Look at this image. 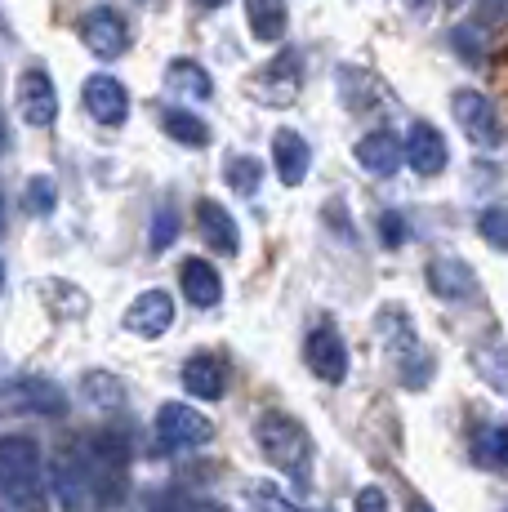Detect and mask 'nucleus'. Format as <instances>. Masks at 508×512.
Returning a JSON list of instances; mask_svg holds the SVG:
<instances>
[{
  "mask_svg": "<svg viewBox=\"0 0 508 512\" xmlns=\"http://www.w3.org/2000/svg\"><path fill=\"white\" fill-rule=\"evenodd\" d=\"M0 490H5V504L18 512H50V472H45L36 437L27 432L0 437Z\"/></svg>",
  "mask_w": 508,
  "mask_h": 512,
  "instance_id": "nucleus-1",
  "label": "nucleus"
},
{
  "mask_svg": "<svg viewBox=\"0 0 508 512\" xmlns=\"http://www.w3.org/2000/svg\"><path fill=\"white\" fill-rule=\"evenodd\" d=\"M254 441H259L263 459L277 472H286L295 486H308L312 477V437L295 415H281V410H263L254 423Z\"/></svg>",
  "mask_w": 508,
  "mask_h": 512,
  "instance_id": "nucleus-2",
  "label": "nucleus"
},
{
  "mask_svg": "<svg viewBox=\"0 0 508 512\" xmlns=\"http://www.w3.org/2000/svg\"><path fill=\"white\" fill-rule=\"evenodd\" d=\"M50 495L63 512H85L94 504V472L85 441H58L50 459Z\"/></svg>",
  "mask_w": 508,
  "mask_h": 512,
  "instance_id": "nucleus-3",
  "label": "nucleus"
},
{
  "mask_svg": "<svg viewBox=\"0 0 508 512\" xmlns=\"http://www.w3.org/2000/svg\"><path fill=\"white\" fill-rule=\"evenodd\" d=\"M90 472H94V504L116 508L125 499V468H130V441L121 428H103L90 441Z\"/></svg>",
  "mask_w": 508,
  "mask_h": 512,
  "instance_id": "nucleus-4",
  "label": "nucleus"
},
{
  "mask_svg": "<svg viewBox=\"0 0 508 512\" xmlns=\"http://www.w3.org/2000/svg\"><path fill=\"white\" fill-rule=\"evenodd\" d=\"M63 419L67 415V392L41 374H18V379L0 383V419Z\"/></svg>",
  "mask_w": 508,
  "mask_h": 512,
  "instance_id": "nucleus-5",
  "label": "nucleus"
},
{
  "mask_svg": "<svg viewBox=\"0 0 508 512\" xmlns=\"http://www.w3.org/2000/svg\"><path fill=\"white\" fill-rule=\"evenodd\" d=\"M451 112H455L459 130H464L477 147H500L504 143V121H500L495 103L482 90H455L451 94Z\"/></svg>",
  "mask_w": 508,
  "mask_h": 512,
  "instance_id": "nucleus-6",
  "label": "nucleus"
},
{
  "mask_svg": "<svg viewBox=\"0 0 508 512\" xmlns=\"http://www.w3.org/2000/svg\"><path fill=\"white\" fill-rule=\"evenodd\" d=\"M210 441V419L201 410L170 401V406L156 410V446L161 450H197Z\"/></svg>",
  "mask_w": 508,
  "mask_h": 512,
  "instance_id": "nucleus-7",
  "label": "nucleus"
},
{
  "mask_svg": "<svg viewBox=\"0 0 508 512\" xmlns=\"http://www.w3.org/2000/svg\"><path fill=\"white\" fill-rule=\"evenodd\" d=\"M76 32H81V45L90 49L94 58H121L125 49H130V23H125L116 9H107V5L90 9Z\"/></svg>",
  "mask_w": 508,
  "mask_h": 512,
  "instance_id": "nucleus-8",
  "label": "nucleus"
},
{
  "mask_svg": "<svg viewBox=\"0 0 508 512\" xmlns=\"http://www.w3.org/2000/svg\"><path fill=\"white\" fill-rule=\"evenodd\" d=\"M304 357H308V370L317 374L321 383H344L348 379V348L339 339V330L330 321L308 330V343H304Z\"/></svg>",
  "mask_w": 508,
  "mask_h": 512,
  "instance_id": "nucleus-9",
  "label": "nucleus"
},
{
  "mask_svg": "<svg viewBox=\"0 0 508 512\" xmlns=\"http://www.w3.org/2000/svg\"><path fill=\"white\" fill-rule=\"evenodd\" d=\"M18 116H23L32 130H50L54 116H58V94L54 81L41 72V67H27L18 76Z\"/></svg>",
  "mask_w": 508,
  "mask_h": 512,
  "instance_id": "nucleus-10",
  "label": "nucleus"
},
{
  "mask_svg": "<svg viewBox=\"0 0 508 512\" xmlns=\"http://www.w3.org/2000/svg\"><path fill=\"white\" fill-rule=\"evenodd\" d=\"M121 326L130 334H139V339H161V334L174 326V299L165 290H143L139 299L125 308Z\"/></svg>",
  "mask_w": 508,
  "mask_h": 512,
  "instance_id": "nucleus-11",
  "label": "nucleus"
},
{
  "mask_svg": "<svg viewBox=\"0 0 508 512\" xmlns=\"http://www.w3.org/2000/svg\"><path fill=\"white\" fill-rule=\"evenodd\" d=\"M446 161H451V152H446V139L437 134V125L428 121H415L406 134V165L419 174V179H433V174L446 170Z\"/></svg>",
  "mask_w": 508,
  "mask_h": 512,
  "instance_id": "nucleus-12",
  "label": "nucleus"
},
{
  "mask_svg": "<svg viewBox=\"0 0 508 512\" xmlns=\"http://www.w3.org/2000/svg\"><path fill=\"white\" fill-rule=\"evenodd\" d=\"M81 98H85V112L99 125H125V116H130V94H125V85L116 76H90Z\"/></svg>",
  "mask_w": 508,
  "mask_h": 512,
  "instance_id": "nucleus-13",
  "label": "nucleus"
},
{
  "mask_svg": "<svg viewBox=\"0 0 508 512\" xmlns=\"http://www.w3.org/2000/svg\"><path fill=\"white\" fill-rule=\"evenodd\" d=\"M357 161H361V170L375 174V179H393L406 165V143L397 139L393 130H370L366 139L357 143Z\"/></svg>",
  "mask_w": 508,
  "mask_h": 512,
  "instance_id": "nucleus-14",
  "label": "nucleus"
},
{
  "mask_svg": "<svg viewBox=\"0 0 508 512\" xmlns=\"http://www.w3.org/2000/svg\"><path fill=\"white\" fill-rule=\"evenodd\" d=\"M183 388L201 401H219L228 392V366L214 352H197V357L183 361Z\"/></svg>",
  "mask_w": 508,
  "mask_h": 512,
  "instance_id": "nucleus-15",
  "label": "nucleus"
},
{
  "mask_svg": "<svg viewBox=\"0 0 508 512\" xmlns=\"http://www.w3.org/2000/svg\"><path fill=\"white\" fill-rule=\"evenodd\" d=\"M197 228H201L205 245H210L214 254H223V259H232V254H241V232H237V219H232V214L223 210L219 201H201V205H197Z\"/></svg>",
  "mask_w": 508,
  "mask_h": 512,
  "instance_id": "nucleus-16",
  "label": "nucleus"
},
{
  "mask_svg": "<svg viewBox=\"0 0 508 512\" xmlns=\"http://www.w3.org/2000/svg\"><path fill=\"white\" fill-rule=\"evenodd\" d=\"M428 290H433L437 299L464 303L477 294V272L468 268L464 259H433L428 263Z\"/></svg>",
  "mask_w": 508,
  "mask_h": 512,
  "instance_id": "nucleus-17",
  "label": "nucleus"
},
{
  "mask_svg": "<svg viewBox=\"0 0 508 512\" xmlns=\"http://www.w3.org/2000/svg\"><path fill=\"white\" fill-rule=\"evenodd\" d=\"M254 90H259V98L263 103H272V107L295 103V94H299V58L281 54L277 63H268L259 76H254Z\"/></svg>",
  "mask_w": 508,
  "mask_h": 512,
  "instance_id": "nucleus-18",
  "label": "nucleus"
},
{
  "mask_svg": "<svg viewBox=\"0 0 508 512\" xmlns=\"http://www.w3.org/2000/svg\"><path fill=\"white\" fill-rule=\"evenodd\" d=\"M272 161H277V179L286 187H299L308 179V165H312V152L308 143L299 139L295 130H277L272 134Z\"/></svg>",
  "mask_w": 508,
  "mask_h": 512,
  "instance_id": "nucleus-19",
  "label": "nucleus"
},
{
  "mask_svg": "<svg viewBox=\"0 0 508 512\" xmlns=\"http://www.w3.org/2000/svg\"><path fill=\"white\" fill-rule=\"evenodd\" d=\"M179 281H183V294H188V303H197V308H219L223 277L205 259H188V263H183Z\"/></svg>",
  "mask_w": 508,
  "mask_h": 512,
  "instance_id": "nucleus-20",
  "label": "nucleus"
},
{
  "mask_svg": "<svg viewBox=\"0 0 508 512\" xmlns=\"http://www.w3.org/2000/svg\"><path fill=\"white\" fill-rule=\"evenodd\" d=\"M246 18H250V32L254 41L263 45H277L286 36V0H246Z\"/></svg>",
  "mask_w": 508,
  "mask_h": 512,
  "instance_id": "nucleus-21",
  "label": "nucleus"
},
{
  "mask_svg": "<svg viewBox=\"0 0 508 512\" xmlns=\"http://www.w3.org/2000/svg\"><path fill=\"white\" fill-rule=\"evenodd\" d=\"M165 85H170L174 94H188V98H210L214 94V81L205 67H197L192 58H174L170 67H165Z\"/></svg>",
  "mask_w": 508,
  "mask_h": 512,
  "instance_id": "nucleus-22",
  "label": "nucleus"
},
{
  "mask_svg": "<svg viewBox=\"0 0 508 512\" xmlns=\"http://www.w3.org/2000/svg\"><path fill=\"white\" fill-rule=\"evenodd\" d=\"M81 388H85V401H90V406H99V410H121L125 406L121 379H116V374H107V370H90L81 379Z\"/></svg>",
  "mask_w": 508,
  "mask_h": 512,
  "instance_id": "nucleus-23",
  "label": "nucleus"
},
{
  "mask_svg": "<svg viewBox=\"0 0 508 512\" xmlns=\"http://www.w3.org/2000/svg\"><path fill=\"white\" fill-rule=\"evenodd\" d=\"M161 125H165V134H170L174 143H183V147H205V143H210L205 121H197V116L183 112V107H170V112L161 116Z\"/></svg>",
  "mask_w": 508,
  "mask_h": 512,
  "instance_id": "nucleus-24",
  "label": "nucleus"
},
{
  "mask_svg": "<svg viewBox=\"0 0 508 512\" xmlns=\"http://www.w3.org/2000/svg\"><path fill=\"white\" fill-rule=\"evenodd\" d=\"M223 179H228L232 192L241 196H254L263 183V165L254 161V156H228V165H223Z\"/></svg>",
  "mask_w": 508,
  "mask_h": 512,
  "instance_id": "nucleus-25",
  "label": "nucleus"
},
{
  "mask_svg": "<svg viewBox=\"0 0 508 512\" xmlns=\"http://www.w3.org/2000/svg\"><path fill=\"white\" fill-rule=\"evenodd\" d=\"M477 232L486 236V245L508 254V205H486V210L477 214Z\"/></svg>",
  "mask_w": 508,
  "mask_h": 512,
  "instance_id": "nucleus-26",
  "label": "nucleus"
},
{
  "mask_svg": "<svg viewBox=\"0 0 508 512\" xmlns=\"http://www.w3.org/2000/svg\"><path fill=\"white\" fill-rule=\"evenodd\" d=\"M477 370L500 392H508V348H477Z\"/></svg>",
  "mask_w": 508,
  "mask_h": 512,
  "instance_id": "nucleus-27",
  "label": "nucleus"
},
{
  "mask_svg": "<svg viewBox=\"0 0 508 512\" xmlns=\"http://www.w3.org/2000/svg\"><path fill=\"white\" fill-rule=\"evenodd\" d=\"M174 236H179V214H174V205H161V210H156V219H152V250L156 254L170 250Z\"/></svg>",
  "mask_w": 508,
  "mask_h": 512,
  "instance_id": "nucleus-28",
  "label": "nucleus"
},
{
  "mask_svg": "<svg viewBox=\"0 0 508 512\" xmlns=\"http://www.w3.org/2000/svg\"><path fill=\"white\" fill-rule=\"evenodd\" d=\"M23 205H27L32 214H50V210H54V179H45V174H41V179L27 183Z\"/></svg>",
  "mask_w": 508,
  "mask_h": 512,
  "instance_id": "nucleus-29",
  "label": "nucleus"
},
{
  "mask_svg": "<svg viewBox=\"0 0 508 512\" xmlns=\"http://www.w3.org/2000/svg\"><path fill=\"white\" fill-rule=\"evenodd\" d=\"M379 241H384L388 250H397V245L406 241V223H402V214H393V210L379 214Z\"/></svg>",
  "mask_w": 508,
  "mask_h": 512,
  "instance_id": "nucleus-30",
  "label": "nucleus"
},
{
  "mask_svg": "<svg viewBox=\"0 0 508 512\" xmlns=\"http://www.w3.org/2000/svg\"><path fill=\"white\" fill-rule=\"evenodd\" d=\"M353 508L357 512H388V495L379 486H361L357 499H353Z\"/></svg>",
  "mask_w": 508,
  "mask_h": 512,
  "instance_id": "nucleus-31",
  "label": "nucleus"
},
{
  "mask_svg": "<svg viewBox=\"0 0 508 512\" xmlns=\"http://www.w3.org/2000/svg\"><path fill=\"white\" fill-rule=\"evenodd\" d=\"M486 450H491L500 464H508V423H504V428H495L491 437H486Z\"/></svg>",
  "mask_w": 508,
  "mask_h": 512,
  "instance_id": "nucleus-32",
  "label": "nucleus"
},
{
  "mask_svg": "<svg viewBox=\"0 0 508 512\" xmlns=\"http://www.w3.org/2000/svg\"><path fill=\"white\" fill-rule=\"evenodd\" d=\"M183 512H228V508H223L219 499H192V504L183 508Z\"/></svg>",
  "mask_w": 508,
  "mask_h": 512,
  "instance_id": "nucleus-33",
  "label": "nucleus"
},
{
  "mask_svg": "<svg viewBox=\"0 0 508 512\" xmlns=\"http://www.w3.org/2000/svg\"><path fill=\"white\" fill-rule=\"evenodd\" d=\"M410 512H433V504L428 499H410Z\"/></svg>",
  "mask_w": 508,
  "mask_h": 512,
  "instance_id": "nucleus-34",
  "label": "nucleus"
},
{
  "mask_svg": "<svg viewBox=\"0 0 508 512\" xmlns=\"http://www.w3.org/2000/svg\"><path fill=\"white\" fill-rule=\"evenodd\" d=\"M410 9H419V14H428V5H433V0H406Z\"/></svg>",
  "mask_w": 508,
  "mask_h": 512,
  "instance_id": "nucleus-35",
  "label": "nucleus"
},
{
  "mask_svg": "<svg viewBox=\"0 0 508 512\" xmlns=\"http://www.w3.org/2000/svg\"><path fill=\"white\" fill-rule=\"evenodd\" d=\"M197 5H201V9H223L228 0H197Z\"/></svg>",
  "mask_w": 508,
  "mask_h": 512,
  "instance_id": "nucleus-36",
  "label": "nucleus"
},
{
  "mask_svg": "<svg viewBox=\"0 0 508 512\" xmlns=\"http://www.w3.org/2000/svg\"><path fill=\"white\" fill-rule=\"evenodd\" d=\"M0 232H5V196H0Z\"/></svg>",
  "mask_w": 508,
  "mask_h": 512,
  "instance_id": "nucleus-37",
  "label": "nucleus"
},
{
  "mask_svg": "<svg viewBox=\"0 0 508 512\" xmlns=\"http://www.w3.org/2000/svg\"><path fill=\"white\" fill-rule=\"evenodd\" d=\"M0 285H5V263H0Z\"/></svg>",
  "mask_w": 508,
  "mask_h": 512,
  "instance_id": "nucleus-38",
  "label": "nucleus"
},
{
  "mask_svg": "<svg viewBox=\"0 0 508 512\" xmlns=\"http://www.w3.org/2000/svg\"><path fill=\"white\" fill-rule=\"evenodd\" d=\"M446 5H464V0H446Z\"/></svg>",
  "mask_w": 508,
  "mask_h": 512,
  "instance_id": "nucleus-39",
  "label": "nucleus"
},
{
  "mask_svg": "<svg viewBox=\"0 0 508 512\" xmlns=\"http://www.w3.org/2000/svg\"><path fill=\"white\" fill-rule=\"evenodd\" d=\"M0 147H5V130H0Z\"/></svg>",
  "mask_w": 508,
  "mask_h": 512,
  "instance_id": "nucleus-40",
  "label": "nucleus"
}]
</instances>
